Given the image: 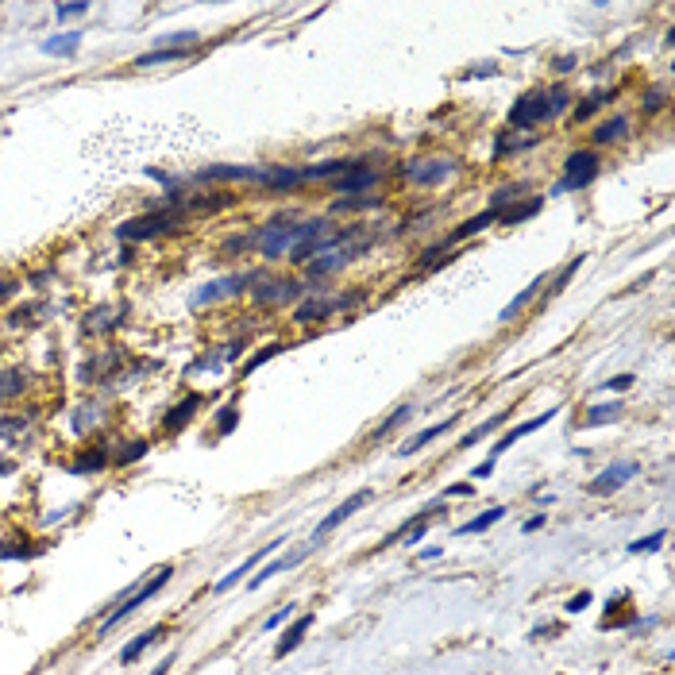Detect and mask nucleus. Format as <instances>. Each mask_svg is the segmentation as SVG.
Listing matches in <instances>:
<instances>
[{
	"instance_id": "1",
	"label": "nucleus",
	"mask_w": 675,
	"mask_h": 675,
	"mask_svg": "<svg viewBox=\"0 0 675 675\" xmlns=\"http://www.w3.org/2000/svg\"><path fill=\"white\" fill-rule=\"evenodd\" d=\"M567 104H571V97H567V89H533V93L517 97L513 109H509V128L525 131V128H537V123H548L556 116H564Z\"/></svg>"
},
{
	"instance_id": "2",
	"label": "nucleus",
	"mask_w": 675,
	"mask_h": 675,
	"mask_svg": "<svg viewBox=\"0 0 675 675\" xmlns=\"http://www.w3.org/2000/svg\"><path fill=\"white\" fill-rule=\"evenodd\" d=\"M598 151H587V147H579V151H571L564 159V174H559V182L552 193H575V189H587L590 182L598 178Z\"/></svg>"
},
{
	"instance_id": "3",
	"label": "nucleus",
	"mask_w": 675,
	"mask_h": 675,
	"mask_svg": "<svg viewBox=\"0 0 675 675\" xmlns=\"http://www.w3.org/2000/svg\"><path fill=\"white\" fill-rule=\"evenodd\" d=\"M170 579H174V567H170V564H166V567H159V575H154V579H147V583H143V587H139V590H135V595H131V598H128V602H120V606H116V610H112L109 617H104V621H101V633H112V629H116V625H120V621H128V617H131V614H135V610H139V606H143V602H147V598H154V595H159V590H162V587H166V583H170Z\"/></svg>"
},
{
	"instance_id": "4",
	"label": "nucleus",
	"mask_w": 675,
	"mask_h": 675,
	"mask_svg": "<svg viewBox=\"0 0 675 675\" xmlns=\"http://www.w3.org/2000/svg\"><path fill=\"white\" fill-rule=\"evenodd\" d=\"M456 170H459L456 159L425 154V159H417V162H409V166H406V182H413V186H444Z\"/></svg>"
},
{
	"instance_id": "5",
	"label": "nucleus",
	"mask_w": 675,
	"mask_h": 675,
	"mask_svg": "<svg viewBox=\"0 0 675 675\" xmlns=\"http://www.w3.org/2000/svg\"><path fill=\"white\" fill-rule=\"evenodd\" d=\"M259 278V270H251V274H228V278H212V282H205L201 290L193 293V305L205 309L212 305V301H224V298H236V293H243L247 286Z\"/></svg>"
},
{
	"instance_id": "6",
	"label": "nucleus",
	"mask_w": 675,
	"mask_h": 675,
	"mask_svg": "<svg viewBox=\"0 0 675 675\" xmlns=\"http://www.w3.org/2000/svg\"><path fill=\"white\" fill-rule=\"evenodd\" d=\"M370 498H375V490H355V494H351V498H348V501H340V506H336V509H332V513H328V517H324V521H320V525H317V529H312V537H309V545H312V548H317V545H320V540H324V537H328V533H332V529H340V525H343V521H348V517H351V513H359V509H363V506H367V501H370Z\"/></svg>"
},
{
	"instance_id": "7",
	"label": "nucleus",
	"mask_w": 675,
	"mask_h": 675,
	"mask_svg": "<svg viewBox=\"0 0 675 675\" xmlns=\"http://www.w3.org/2000/svg\"><path fill=\"white\" fill-rule=\"evenodd\" d=\"M640 475V463H633V459H625V463H610L602 475H595V479L587 482V494H595V498H606V494L621 490L629 479H637Z\"/></svg>"
},
{
	"instance_id": "8",
	"label": "nucleus",
	"mask_w": 675,
	"mask_h": 675,
	"mask_svg": "<svg viewBox=\"0 0 675 675\" xmlns=\"http://www.w3.org/2000/svg\"><path fill=\"white\" fill-rule=\"evenodd\" d=\"M178 217H170V212H151V217H139V220H123L116 228L120 240H147V236H162L174 228Z\"/></svg>"
},
{
	"instance_id": "9",
	"label": "nucleus",
	"mask_w": 675,
	"mask_h": 675,
	"mask_svg": "<svg viewBox=\"0 0 675 675\" xmlns=\"http://www.w3.org/2000/svg\"><path fill=\"white\" fill-rule=\"evenodd\" d=\"M301 293L298 282H278V278H267L259 270V278H255V305H286V301H293Z\"/></svg>"
},
{
	"instance_id": "10",
	"label": "nucleus",
	"mask_w": 675,
	"mask_h": 675,
	"mask_svg": "<svg viewBox=\"0 0 675 675\" xmlns=\"http://www.w3.org/2000/svg\"><path fill=\"white\" fill-rule=\"evenodd\" d=\"M559 409V406H556ZM556 409H545V413H537V417H529V421H521V425H513V429H509L506 436H501V440L498 444H494V451H490V459H494V463H498V459L501 456H506V451L509 448H513V444L517 440H521V436H533V432H537V429H545V425L548 421H552V417H556Z\"/></svg>"
},
{
	"instance_id": "11",
	"label": "nucleus",
	"mask_w": 675,
	"mask_h": 675,
	"mask_svg": "<svg viewBox=\"0 0 675 675\" xmlns=\"http://www.w3.org/2000/svg\"><path fill=\"white\" fill-rule=\"evenodd\" d=\"M282 545H286V540H282V537H278V540H274V545H267V548H262V552H251V556H247V559H243V564H240V567H236V571H228V575H224V579H220V583H212V590H217V595H224V590H232V587H236V583H240V579H243V575H247V571H255V567H259V564H262V559H267L270 552H278V548H282Z\"/></svg>"
},
{
	"instance_id": "12",
	"label": "nucleus",
	"mask_w": 675,
	"mask_h": 675,
	"mask_svg": "<svg viewBox=\"0 0 675 675\" xmlns=\"http://www.w3.org/2000/svg\"><path fill=\"white\" fill-rule=\"evenodd\" d=\"M382 182V174H378V170H359V166H351L348 174H340L336 178V182H328L336 189V193H367L370 186H378Z\"/></svg>"
},
{
	"instance_id": "13",
	"label": "nucleus",
	"mask_w": 675,
	"mask_h": 675,
	"mask_svg": "<svg viewBox=\"0 0 675 675\" xmlns=\"http://www.w3.org/2000/svg\"><path fill=\"white\" fill-rule=\"evenodd\" d=\"M309 548H312V545L298 548V552H290V556H282V559H270V564H267V567H259V575H255V579L247 583V590H259L267 579H274V575H282V571H290V567H298L301 559L309 556Z\"/></svg>"
},
{
	"instance_id": "14",
	"label": "nucleus",
	"mask_w": 675,
	"mask_h": 675,
	"mask_svg": "<svg viewBox=\"0 0 675 675\" xmlns=\"http://www.w3.org/2000/svg\"><path fill=\"white\" fill-rule=\"evenodd\" d=\"M540 290H545V274H537V278H533V286H529V290H521V293H517V298H513V301H509L506 309L498 312V320H501V324H509V320H513V317H521V312L533 305V298H537Z\"/></svg>"
},
{
	"instance_id": "15",
	"label": "nucleus",
	"mask_w": 675,
	"mask_h": 675,
	"mask_svg": "<svg viewBox=\"0 0 675 675\" xmlns=\"http://www.w3.org/2000/svg\"><path fill=\"white\" fill-rule=\"evenodd\" d=\"M456 421H459V417H456V413H451V417H444V421H440V425H432V429H425V432H417V436H413V440H406V444H401V451H398V456H401V459H406V456H413V451H421V448H425V444H432V440H440V436H444V432H448V429H451V425H456Z\"/></svg>"
},
{
	"instance_id": "16",
	"label": "nucleus",
	"mask_w": 675,
	"mask_h": 675,
	"mask_svg": "<svg viewBox=\"0 0 675 675\" xmlns=\"http://www.w3.org/2000/svg\"><path fill=\"white\" fill-rule=\"evenodd\" d=\"M162 637H166V625H154V629L139 633V637H135V640H131V645H128V648H123V652H120V664H135L139 656H143L147 648L154 645V640H162Z\"/></svg>"
},
{
	"instance_id": "17",
	"label": "nucleus",
	"mask_w": 675,
	"mask_h": 675,
	"mask_svg": "<svg viewBox=\"0 0 675 675\" xmlns=\"http://www.w3.org/2000/svg\"><path fill=\"white\" fill-rule=\"evenodd\" d=\"M309 625H312V614H301L298 621H293L290 629L282 633V640H278V648H274V656H278V660H282V656H290L293 648L301 645V637H305V633H309Z\"/></svg>"
},
{
	"instance_id": "18",
	"label": "nucleus",
	"mask_w": 675,
	"mask_h": 675,
	"mask_svg": "<svg viewBox=\"0 0 675 675\" xmlns=\"http://www.w3.org/2000/svg\"><path fill=\"white\" fill-rule=\"evenodd\" d=\"M351 298H355V293H351ZM351 298H343V301H351ZM343 301L340 298H336V301H305L293 317H298L301 324H312V320H324V317H332L336 309H343Z\"/></svg>"
},
{
	"instance_id": "19",
	"label": "nucleus",
	"mask_w": 675,
	"mask_h": 675,
	"mask_svg": "<svg viewBox=\"0 0 675 675\" xmlns=\"http://www.w3.org/2000/svg\"><path fill=\"white\" fill-rule=\"evenodd\" d=\"M197 406H201V394H189L186 401H178V406L170 409L166 417H162V429H166V432H178V429H182V425L189 421V417L197 413Z\"/></svg>"
},
{
	"instance_id": "20",
	"label": "nucleus",
	"mask_w": 675,
	"mask_h": 675,
	"mask_svg": "<svg viewBox=\"0 0 675 675\" xmlns=\"http://www.w3.org/2000/svg\"><path fill=\"white\" fill-rule=\"evenodd\" d=\"M617 417H621V401L610 398V401H602V406H590L587 417H583V425H587V429H602V425L617 421Z\"/></svg>"
},
{
	"instance_id": "21",
	"label": "nucleus",
	"mask_w": 675,
	"mask_h": 675,
	"mask_svg": "<svg viewBox=\"0 0 675 675\" xmlns=\"http://www.w3.org/2000/svg\"><path fill=\"white\" fill-rule=\"evenodd\" d=\"M506 517V506H494V509H487V513H479L475 521H467V525H459L456 529V537H475V533H487V529H494V525Z\"/></svg>"
},
{
	"instance_id": "22",
	"label": "nucleus",
	"mask_w": 675,
	"mask_h": 675,
	"mask_svg": "<svg viewBox=\"0 0 675 675\" xmlns=\"http://www.w3.org/2000/svg\"><path fill=\"white\" fill-rule=\"evenodd\" d=\"M348 259L351 255L348 251H328V259H309V278H328L332 270H340V267H348Z\"/></svg>"
},
{
	"instance_id": "23",
	"label": "nucleus",
	"mask_w": 675,
	"mask_h": 675,
	"mask_svg": "<svg viewBox=\"0 0 675 675\" xmlns=\"http://www.w3.org/2000/svg\"><path fill=\"white\" fill-rule=\"evenodd\" d=\"M494 220H498V212H494V209H487V212H479V217H471V220H467V224H459L456 232L448 236V240H451V243H459V240H467V236H475V232H482V228H490Z\"/></svg>"
},
{
	"instance_id": "24",
	"label": "nucleus",
	"mask_w": 675,
	"mask_h": 675,
	"mask_svg": "<svg viewBox=\"0 0 675 675\" xmlns=\"http://www.w3.org/2000/svg\"><path fill=\"white\" fill-rule=\"evenodd\" d=\"M78 47H81V31H66V35L43 39V51H47V54H73Z\"/></svg>"
},
{
	"instance_id": "25",
	"label": "nucleus",
	"mask_w": 675,
	"mask_h": 675,
	"mask_svg": "<svg viewBox=\"0 0 675 675\" xmlns=\"http://www.w3.org/2000/svg\"><path fill=\"white\" fill-rule=\"evenodd\" d=\"M625 135H629V120L625 116H614L595 128V143H614V139H625Z\"/></svg>"
},
{
	"instance_id": "26",
	"label": "nucleus",
	"mask_w": 675,
	"mask_h": 675,
	"mask_svg": "<svg viewBox=\"0 0 675 675\" xmlns=\"http://www.w3.org/2000/svg\"><path fill=\"white\" fill-rule=\"evenodd\" d=\"M537 212H540V201L533 197L529 205H513V209H501V212H498V220H506V224H521V220L537 217Z\"/></svg>"
},
{
	"instance_id": "27",
	"label": "nucleus",
	"mask_w": 675,
	"mask_h": 675,
	"mask_svg": "<svg viewBox=\"0 0 675 675\" xmlns=\"http://www.w3.org/2000/svg\"><path fill=\"white\" fill-rule=\"evenodd\" d=\"M409 417H413V406H401V409H394V413H390V417H386V421H382V425H378V429H375V440H382V436H390L394 429H401V425H406Z\"/></svg>"
},
{
	"instance_id": "28",
	"label": "nucleus",
	"mask_w": 675,
	"mask_h": 675,
	"mask_svg": "<svg viewBox=\"0 0 675 675\" xmlns=\"http://www.w3.org/2000/svg\"><path fill=\"white\" fill-rule=\"evenodd\" d=\"M501 421H506V413H494L490 421H482L471 436H463V440H459V448H475V444H479V440H487V436H490L494 429H501Z\"/></svg>"
},
{
	"instance_id": "29",
	"label": "nucleus",
	"mask_w": 675,
	"mask_h": 675,
	"mask_svg": "<svg viewBox=\"0 0 675 675\" xmlns=\"http://www.w3.org/2000/svg\"><path fill=\"white\" fill-rule=\"evenodd\" d=\"M178 59H186V51H147V54H139L135 66H166V62H178Z\"/></svg>"
},
{
	"instance_id": "30",
	"label": "nucleus",
	"mask_w": 675,
	"mask_h": 675,
	"mask_svg": "<svg viewBox=\"0 0 675 675\" xmlns=\"http://www.w3.org/2000/svg\"><path fill=\"white\" fill-rule=\"evenodd\" d=\"M525 189H529V182H513V186H501V189H498V193H494V201H490V209H494V212H501V209H506V205H509V201H513V197H521V193H525Z\"/></svg>"
},
{
	"instance_id": "31",
	"label": "nucleus",
	"mask_w": 675,
	"mask_h": 675,
	"mask_svg": "<svg viewBox=\"0 0 675 675\" xmlns=\"http://www.w3.org/2000/svg\"><path fill=\"white\" fill-rule=\"evenodd\" d=\"M606 101H614V89H606V93H598L595 101H583L579 109H575V123H587L590 116H595V109H598V104H606Z\"/></svg>"
},
{
	"instance_id": "32",
	"label": "nucleus",
	"mask_w": 675,
	"mask_h": 675,
	"mask_svg": "<svg viewBox=\"0 0 675 675\" xmlns=\"http://www.w3.org/2000/svg\"><path fill=\"white\" fill-rule=\"evenodd\" d=\"M278 351H282V343H267V348H262L259 355H251V359H247V363L240 367V375H251V370H259L262 363H267V359H274Z\"/></svg>"
},
{
	"instance_id": "33",
	"label": "nucleus",
	"mask_w": 675,
	"mask_h": 675,
	"mask_svg": "<svg viewBox=\"0 0 675 675\" xmlns=\"http://www.w3.org/2000/svg\"><path fill=\"white\" fill-rule=\"evenodd\" d=\"M583 262H587V255H579V259H571V267H567V270H564V274H559V278H556V282H552V286H548V298H556V293H559V290H564V286H567V282H571V278H575V270H579V267H583Z\"/></svg>"
},
{
	"instance_id": "34",
	"label": "nucleus",
	"mask_w": 675,
	"mask_h": 675,
	"mask_svg": "<svg viewBox=\"0 0 675 675\" xmlns=\"http://www.w3.org/2000/svg\"><path fill=\"white\" fill-rule=\"evenodd\" d=\"M20 390H23V375L20 370H8V375L0 378V398H16Z\"/></svg>"
},
{
	"instance_id": "35",
	"label": "nucleus",
	"mask_w": 675,
	"mask_h": 675,
	"mask_svg": "<svg viewBox=\"0 0 675 675\" xmlns=\"http://www.w3.org/2000/svg\"><path fill=\"white\" fill-rule=\"evenodd\" d=\"M660 545H664V533H652V537H645V540H633L629 552L633 556H648V552H656Z\"/></svg>"
},
{
	"instance_id": "36",
	"label": "nucleus",
	"mask_w": 675,
	"mask_h": 675,
	"mask_svg": "<svg viewBox=\"0 0 675 675\" xmlns=\"http://www.w3.org/2000/svg\"><path fill=\"white\" fill-rule=\"evenodd\" d=\"M236 421H240V409H236V401H232V406H224V409L217 413V429L224 432V436L236 429Z\"/></svg>"
},
{
	"instance_id": "37",
	"label": "nucleus",
	"mask_w": 675,
	"mask_h": 675,
	"mask_svg": "<svg viewBox=\"0 0 675 675\" xmlns=\"http://www.w3.org/2000/svg\"><path fill=\"white\" fill-rule=\"evenodd\" d=\"M101 467H104V451L97 448V451H85V456H81V463H73V471L85 475V471H101Z\"/></svg>"
},
{
	"instance_id": "38",
	"label": "nucleus",
	"mask_w": 675,
	"mask_h": 675,
	"mask_svg": "<svg viewBox=\"0 0 675 675\" xmlns=\"http://www.w3.org/2000/svg\"><path fill=\"white\" fill-rule=\"evenodd\" d=\"M590 602H595V595H590V590H579V595H571L564 602V614H579V610H587Z\"/></svg>"
},
{
	"instance_id": "39",
	"label": "nucleus",
	"mask_w": 675,
	"mask_h": 675,
	"mask_svg": "<svg viewBox=\"0 0 675 675\" xmlns=\"http://www.w3.org/2000/svg\"><path fill=\"white\" fill-rule=\"evenodd\" d=\"M147 451V440H131L128 448H120V456H116V463H135L139 456Z\"/></svg>"
},
{
	"instance_id": "40",
	"label": "nucleus",
	"mask_w": 675,
	"mask_h": 675,
	"mask_svg": "<svg viewBox=\"0 0 675 675\" xmlns=\"http://www.w3.org/2000/svg\"><path fill=\"white\" fill-rule=\"evenodd\" d=\"M451 247H456L451 240H440L436 247H429V251H421V259H417V262H421V267H429V262H436V259H440L444 251H451Z\"/></svg>"
},
{
	"instance_id": "41",
	"label": "nucleus",
	"mask_w": 675,
	"mask_h": 675,
	"mask_svg": "<svg viewBox=\"0 0 675 675\" xmlns=\"http://www.w3.org/2000/svg\"><path fill=\"white\" fill-rule=\"evenodd\" d=\"M290 614H298V606H282V610H278L274 617H267V625H262V629H278V625H286V621H290Z\"/></svg>"
},
{
	"instance_id": "42",
	"label": "nucleus",
	"mask_w": 675,
	"mask_h": 675,
	"mask_svg": "<svg viewBox=\"0 0 675 675\" xmlns=\"http://www.w3.org/2000/svg\"><path fill=\"white\" fill-rule=\"evenodd\" d=\"M85 12H89V4H59V8H54L59 20H73V16H85Z\"/></svg>"
},
{
	"instance_id": "43",
	"label": "nucleus",
	"mask_w": 675,
	"mask_h": 675,
	"mask_svg": "<svg viewBox=\"0 0 675 675\" xmlns=\"http://www.w3.org/2000/svg\"><path fill=\"white\" fill-rule=\"evenodd\" d=\"M629 386H633V375H614V378H606V390H614V394L629 390Z\"/></svg>"
},
{
	"instance_id": "44",
	"label": "nucleus",
	"mask_w": 675,
	"mask_h": 675,
	"mask_svg": "<svg viewBox=\"0 0 675 675\" xmlns=\"http://www.w3.org/2000/svg\"><path fill=\"white\" fill-rule=\"evenodd\" d=\"M444 494H448V498H471L475 487H471V482H451V487L444 490Z\"/></svg>"
},
{
	"instance_id": "45",
	"label": "nucleus",
	"mask_w": 675,
	"mask_h": 675,
	"mask_svg": "<svg viewBox=\"0 0 675 675\" xmlns=\"http://www.w3.org/2000/svg\"><path fill=\"white\" fill-rule=\"evenodd\" d=\"M660 104H664V89H656L652 97H645V112H656Z\"/></svg>"
},
{
	"instance_id": "46",
	"label": "nucleus",
	"mask_w": 675,
	"mask_h": 675,
	"mask_svg": "<svg viewBox=\"0 0 675 675\" xmlns=\"http://www.w3.org/2000/svg\"><path fill=\"white\" fill-rule=\"evenodd\" d=\"M494 467H498V463H494V459H487V463H479V467H475V479H487V475H494Z\"/></svg>"
},
{
	"instance_id": "47",
	"label": "nucleus",
	"mask_w": 675,
	"mask_h": 675,
	"mask_svg": "<svg viewBox=\"0 0 675 675\" xmlns=\"http://www.w3.org/2000/svg\"><path fill=\"white\" fill-rule=\"evenodd\" d=\"M174 660H178V656H174V652H170V656H166V660H162V664H159V668H154L151 675H166L170 668H174Z\"/></svg>"
},
{
	"instance_id": "48",
	"label": "nucleus",
	"mask_w": 675,
	"mask_h": 675,
	"mask_svg": "<svg viewBox=\"0 0 675 675\" xmlns=\"http://www.w3.org/2000/svg\"><path fill=\"white\" fill-rule=\"evenodd\" d=\"M23 425H28V421H0V432H4V436H12L16 429H23Z\"/></svg>"
},
{
	"instance_id": "49",
	"label": "nucleus",
	"mask_w": 675,
	"mask_h": 675,
	"mask_svg": "<svg viewBox=\"0 0 675 675\" xmlns=\"http://www.w3.org/2000/svg\"><path fill=\"white\" fill-rule=\"evenodd\" d=\"M540 525H545V517H533V521H525V533H537Z\"/></svg>"
},
{
	"instance_id": "50",
	"label": "nucleus",
	"mask_w": 675,
	"mask_h": 675,
	"mask_svg": "<svg viewBox=\"0 0 675 675\" xmlns=\"http://www.w3.org/2000/svg\"><path fill=\"white\" fill-rule=\"evenodd\" d=\"M16 471V463H12V459H0V475H12Z\"/></svg>"
},
{
	"instance_id": "51",
	"label": "nucleus",
	"mask_w": 675,
	"mask_h": 675,
	"mask_svg": "<svg viewBox=\"0 0 675 675\" xmlns=\"http://www.w3.org/2000/svg\"><path fill=\"white\" fill-rule=\"evenodd\" d=\"M8 290H12V286H8V282H0V298H4V293H8Z\"/></svg>"
}]
</instances>
